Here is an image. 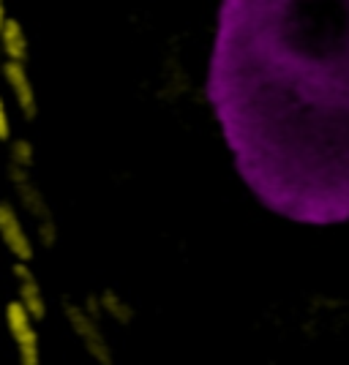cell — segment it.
<instances>
[{"instance_id": "4fadbf2b", "label": "cell", "mask_w": 349, "mask_h": 365, "mask_svg": "<svg viewBox=\"0 0 349 365\" xmlns=\"http://www.w3.org/2000/svg\"><path fill=\"white\" fill-rule=\"evenodd\" d=\"M0 66H3V63H0Z\"/></svg>"}, {"instance_id": "9c48e42d", "label": "cell", "mask_w": 349, "mask_h": 365, "mask_svg": "<svg viewBox=\"0 0 349 365\" xmlns=\"http://www.w3.org/2000/svg\"><path fill=\"white\" fill-rule=\"evenodd\" d=\"M0 52L6 61H14V63H25L28 55H31V46H28V33L22 28V22L9 16L3 31H0Z\"/></svg>"}, {"instance_id": "30bf717a", "label": "cell", "mask_w": 349, "mask_h": 365, "mask_svg": "<svg viewBox=\"0 0 349 365\" xmlns=\"http://www.w3.org/2000/svg\"><path fill=\"white\" fill-rule=\"evenodd\" d=\"M33 161H36V150L28 139H14L11 142V150H9V167L16 169H33Z\"/></svg>"}, {"instance_id": "8fae6325", "label": "cell", "mask_w": 349, "mask_h": 365, "mask_svg": "<svg viewBox=\"0 0 349 365\" xmlns=\"http://www.w3.org/2000/svg\"><path fill=\"white\" fill-rule=\"evenodd\" d=\"M0 142H11V115H9L3 96H0Z\"/></svg>"}, {"instance_id": "277c9868", "label": "cell", "mask_w": 349, "mask_h": 365, "mask_svg": "<svg viewBox=\"0 0 349 365\" xmlns=\"http://www.w3.org/2000/svg\"><path fill=\"white\" fill-rule=\"evenodd\" d=\"M3 317H6V330L16 346L19 365H41V338H39V327H36L39 322L22 308L19 300H9Z\"/></svg>"}, {"instance_id": "52a82bcc", "label": "cell", "mask_w": 349, "mask_h": 365, "mask_svg": "<svg viewBox=\"0 0 349 365\" xmlns=\"http://www.w3.org/2000/svg\"><path fill=\"white\" fill-rule=\"evenodd\" d=\"M11 275H14L16 284V300L22 303V308L31 314L33 319L41 322L46 317V297L39 275L33 273V267L28 262H14L11 264Z\"/></svg>"}, {"instance_id": "3957f363", "label": "cell", "mask_w": 349, "mask_h": 365, "mask_svg": "<svg viewBox=\"0 0 349 365\" xmlns=\"http://www.w3.org/2000/svg\"><path fill=\"white\" fill-rule=\"evenodd\" d=\"M9 180L14 185L22 207H25L28 215L36 221L39 240L44 245H55V240H58V224H55V215L49 210V202H46V197L41 194V188L33 182L31 172H28V169L9 167Z\"/></svg>"}, {"instance_id": "ba28073f", "label": "cell", "mask_w": 349, "mask_h": 365, "mask_svg": "<svg viewBox=\"0 0 349 365\" xmlns=\"http://www.w3.org/2000/svg\"><path fill=\"white\" fill-rule=\"evenodd\" d=\"M85 305H88V311H91L96 319L106 317V319L115 322V324H131L134 322V308H131V303L115 289H104L101 294L91 297Z\"/></svg>"}, {"instance_id": "5b68a950", "label": "cell", "mask_w": 349, "mask_h": 365, "mask_svg": "<svg viewBox=\"0 0 349 365\" xmlns=\"http://www.w3.org/2000/svg\"><path fill=\"white\" fill-rule=\"evenodd\" d=\"M0 240L6 245V251L14 257V262H28L31 264L33 257H36L33 237L25 229L22 215L16 213V207L9 199H0Z\"/></svg>"}, {"instance_id": "7c38bea8", "label": "cell", "mask_w": 349, "mask_h": 365, "mask_svg": "<svg viewBox=\"0 0 349 365\" xmlns=\"http://www.w3.org/2000/svg\"><path fill=\"white\" fill-rule=\"evenodd\" d=\"M6 19H9V11H6V0H0V31H3Z\"/></svg>"}, {"instance_id": "8992f818", "label": "cell", "mask_w": 349, "mask_h": 365, "mask_svg": "<svg viewBox=\"0 0 349 365\" xmlns=\"http://www.w3.org/2000/svg\"><path fill=\"white\" fill-rule=\"evenodd\" d=\"M0 74L6 79L11 96H14L19 112L25 115V120H36V115H39V98H36V88H33V79L28 74V66L14 61H3Z\"/></svg>"}, {"instance_id": "6da1fadb", "label": "cell", "mask_w": 349, "mask_h": 365, "mask_svg": "<svg viewBox=\"0 0 349 365\" xmlns=\"http://www.w3.org/2000/svg\"><path fill=\"white\" fill-rule=\"evenodd\" d=\"M208 98L254 197L349 221V0H221Z\"/></svg>"}, {"instance_id": "7a4b0ae2", "label": "cell", "mask_w": 349, "mask_h": 365, "mask_svg": "<svg viewBox=\"0 0 349 365\" xmlns=\"http://www.w3.org/2000/svg\"><path fill=\"white\" fill-rule=\"evenodd\" d=\"M63 317L69 322L74 338L82 344V349L88 351L96 365H115V351L109 338L101 330V322L93 317L85 303H74V300H63Z\"/></svg>"}]
</instances>
